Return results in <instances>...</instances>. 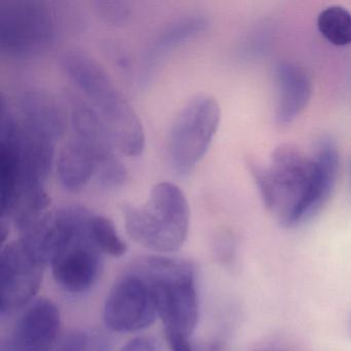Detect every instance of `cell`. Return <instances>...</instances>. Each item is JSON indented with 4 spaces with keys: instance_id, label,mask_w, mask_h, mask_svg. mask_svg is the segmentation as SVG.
Wrapping results in <instances>:
<instances>
[{
    "instance_id": "cell-1",
    "label": "cell",
    "mask_w": 351,
    "mask_h": 351,
    "mask_svg": "<svg viewBox=\"0 0 351 351\" xmlns=\"http://www.w3.org/2000/svg\"><path fill=\"white\" fill-rule=\"evenodd\" d=\"M61 67L104 120L119 151L130 157L141 155L145 147L143 125L106 69L77 50L63 55Z\"/></svg>"
},
{
    "instance_id": "cell-2",
    "label": "cell",
    "mask_w": 351,
    "mask_h": 351,
    "mask_svg": "<svg viewBox=\"0 0 351 351\" xmlns=\"http://www.w3.org/2000/svg\"><path fill=\"white\" fill-rule=\"evenodd\" d=\"M252 171L265 205L283 227H295L313 217L314 157L282 145L275 149L268 167L254 166Z\"/></svg>"
},
{
    "instance_id": "cell-3",
    "label": "cell",
    "mask_w": 351,
    "mask_h": 351,
    "mask_svg": "<svg viewBox=\"0 0 351 351\" xmlns=\"http://www.w3.org/2000/svg\"><path fill=\"white\" fill-rule=\"evenodd\" d=\"M123 217L129 237L154 252H178L188 238L190 207L182 191L171 182L156 184L141 206L125 204Z\"/></svg>"
},
{
    "instance_id": "cell-4",
    "label": "cell",
    "mask_w": 351,
    "mask_h": 351,
    "mask_svg": "<svg viewBox=\"0 0 351 351\" xmlns=\"http://www.w3.org/2000/svg\"><path fill=\"white\" fill-rule=\"evenodd\" d=\"M133 272L141 275L153 295L158 317L165 330L190 337L199 319V299L194 266L178 258L149 256Z\"/></svg>"
},
{
    "instance_id": "cell-5",
    "label": "cell",
    "mask_w": 351,
    "mask_h": 351,
    "mask_svg": "<svg viewBox=\"0 0 351 351\" xmlns=\"http://www.w3.org/2000/svg\"><path fill=\"white\" fill-rule=\"evenodd\" d=\"M61 221V241L51 261L57 285L71 293L90 291L99 279L102 252L92 239V213L80 205L58 209Z\"/></svg>"
},
{
    "instance_id": "cell-6",
    "label": "cell",
    "mask_w": 351,
    "mask_h": 351,
    "mask_svg": "<svg viewBox=\"0 0 351 351\" xmlns=\"http://www.w3.org/2000/svg\"><path fill=\"white\" fill-rule=\"evenodd\" d=\"M221 108L215 98L197 96L174 119L167 141L168 161L180 176H188L203 159L219 128Z\"/></svg>"
},
{
    "instance_id": "cell-7",
    "label": "cell",
    "mask_w": 351,
    "mask_h": 351,
    "mask_svg": "<svg viewBox=\"0 0 351 351\" xmlns=\"http://www.w3.org/2000/svg\"><path fill=\"white\" fill-rule=\"evenodd\" d=\"M56 38L54 14L49 5L32 0L0 5V49L11 58L28 59L48 51Z\"/></svg>"
},
{
    "instance_id": "cell-8",
    "label": "cell",
    "mask_w": 351,
    "mask_h": 351,
    "mask_svg": "<svg viewBox=\"0 0 351 351\" xmlns=\"http://www.w3.org/2000/svg\"><path fill=\"white\" fill-rule=\"evenodd\" d=\"M47 265L21 240L10 242L0 254V315L5 318L34 302Z\"/></svg>"
},
{
    "instance_id": "cell-9",
    "label": "cell",
    "mask_w": 351,
    "mask_h": 351,
    "mask_svg": "<svg viewBox=\"0 0 351 351\" xmlns=\"http://www.w3.org/2000/svg\"><path fill=\"white\" fill-rule=\"evenodd\" d=\"M157 317L149 285L133 271L114 283L104 302V322L112 332H138Z\"/></svg>"
},
{
    "instance_id": "cell-10",
    "label": "cell",
    "mask_w": 351,
    "mask_h": 351,
    "mask_svg": "<svg viewBox=\"0 0 351 351\" xmlns=\"http://www.w3.org/2000/svg\"><path fill=\"white\" fill-rule=\"evenodd\" d=\"M61 315L52 300H36L24 310L13 330L7 351H49L59 336Z\"/></svg>"
},
{
    "instance_id": "cell-11",
    "label": "cell",
    "mask_w": 351,
    "mask_h": 351,
    "mask_svg": "<svg viewBox=\"0 0 351 351\" xmlns=\"http://www.w3.org/2000/svg\"><path fill=\"white\" fill-rule=\"evenodd\" d=\"M208 26L206 16L199 13L182 16L164 26L145 49L139 67V84L147 85L158 67L172 51L200 36Z\"/></svg>"
},
{
    "instance_id": "cell-12",
    "label": "cell",
    "mask_w": 351,
    "mask_h": 351,
    "mask_svg": "<svg viewBox=\"0 0 351 351\" xmlns=\"http://www.w3.org/2000/svg\"><path fill=\"white\" fill-rule=\"evenodd\" d=\"M14 112L22 124L55 143L66 128V116L60 104L51 94L40 90L22 94Z\"/></svg>"
},
{
    "instance_id": "cell-13",
    "label": "cell",
    "mask_w": 351,
    "mask_h": 351,
    "mask_svg": "<svg viewBox=\"0 0 351 351\" xmlns=\"http://www.w3.org/2000/svg\"><path fill=\"white\" fill-rule=\"evenodd\" d=\"M276 77L277 119L281 124H289L307 106L311 95V82L302 67L291 62L278 65Z\"/></svg>"
},
{
    "instance_id": "cell-14",
    "label": "cell",
    "mask_w": 351,
    "mask_h": 351,
    "mask_svg": "<svg viewBox=\"0 0 351 351\" xmlns=\"http://www.w3.org/2000/svg\"><path fill=\"white\" fill-rule=\"evenodd\" d=\"M100 156L81 139L73 136L63 147L57 162L59 182L67 192L77 193L95 176Z\"/></svg>"
},
{
    "instance_id": "cell-15",
    "label": "cell",
    "mask_w": 351,
    "mask_h": 351,
    "mask_svg": "<svg viewBox=\"0 0 351 351\" xmlns=\"http://www.w3.org/2000/svg\"><path fill=\"white\" fill-rule=\"evenodd\" d=\"M317 27L330 44L339 47L351 45V14L344 8H326L318 16Z\"/></svg>"
},
{
    "instance_id": "cell-16",
    "label": "cell",
    "mask_w": 351,
    "mask_h": 351,
    "mask_svg": "<svg viewBox=\"0 0 351 351\" xmlns=\"http://www.w3.org/2000/svg\"><path fill=\"white\" fill-rule=\"evenodd\" d=\"M90 232L92 239L102 254L119 258L124 256L128 250L126 242L119 235L116 226L108 217L92 213Z\"/></svg>"
},
{
    "instance_id": "cell-17",
    "label": "cell",
    "mask_w": 351,
    "mask_h": 351,
    "mask_svg": "<svg viewBox=\"0 0 351 351\" xmlns=\"http://www.w3.org/2000/svg\"><path fill=\"white\" fill-rule=\"evenodd\" d=\"M95 12L102 23L114 27L126 25L132 18L130 3L120 0L96 1Z\"/></svg>"
},
{
    "instance_id": "cell-18",
    "label": "cell",
    "mask_w": 351,
    "mask_h": 351,
    "mask_svg": "<svg viewBox=\"0 0 351 351\" xmlns=\"http://www.w3.org/2000/svg\"><path fill=\"white\" fill-rule=\"evenodd\" d=\"M93 339L89 332L75 330L62 339L56 351H91Z\"/></svg>"
},
{
    "instance_id": "cell-19",
    "label": "cell",
    "mask_w": 351,
    "mask_h": 351,
    "mask_svg": "<svg viewBox=\"0 0 351 351\" xmlns=\"http://www.w3.org/2000/svg\"><path fill=\"white\" fill-rule=\"evenodd\" d=\"M120 351H163V348L155 337L138 336L128 341Z\"/></svg>"
},
{
    "instance_id": "cell-20",
    "label": "cell",
    "mask_w": 351,
    "mask_h": 351,
    "mask_svg": "<svg viewBox=\"0 0 351 351\" xmlns=\"http://www.w3.org/2000/svg\"><path fill=\"white\" fill-rule=\"evenodd\" d=\"M165 336L170 351H195L190 337L171 330H165Z\"/></svg>"
},
{
    "instance_id": "cell-21",
    "label": "cell",
    "mask_w": 351,
    "mask_h": 351,
    "mask_svg": "<svg viewBox=\"0 0 351 351\" xmlns=\"http://www.w3.org/2000/svg\"><path fill=\"white\" fill-rule=\"evenodd\" d=\"M258 351H287L282 348H278V347H266V348L260 349Z\"/></svg>"
}]
</instances>
